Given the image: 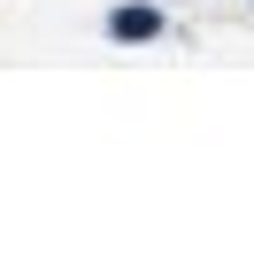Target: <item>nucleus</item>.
<instances>
[{"label":"nucleus","mask_w":254,"mask_h":262,"mask_svg":"<svg viewBox=\"0 0 254 262\" xmlns=\"http://www.w3.org/2000/svg\"><path fill=\"white\" fill-rule=\"evenodd\" d=\"M108 31H116L123 47H139V39H154V31H162V8H147V0H131V8H116V16H108Z\"/></svg>","instance_id":"nucleus-1"}]
</instances>
